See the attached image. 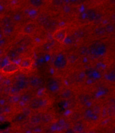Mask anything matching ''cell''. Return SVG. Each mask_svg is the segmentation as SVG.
I'll list each match as a JSON object with an SVG mask.
<instances>
[{
  "label": "cell",
  "mask_w": 115,
  "mask_h": 133,
  "mask_svg": "<svg viewBox=\"0 0 115 133\" xmlns=\"http://www.w3.org/2000/svg\"><path fill=\"white\" fill-rule=\"evenodd\" d=\"M28 79L22 77L16 79L9 89V94L11 96H15L21 94L29 87Z\"/></svg>",
  "instance_id": "obj_1"
},
{
  "label": "cell",
  "mask_w": 115,
  "mask_h": 133,
  "mask_svg": "<svg viewBox=\"0 0 115 133\" xmlns=\"http://www.w3.org/2000/svg\"><path fill=\"white\" fill-rule=\"evenodd\" d=\"M90 54L95 57H100L103 56L107 52L106 46L103 43L97 42L90 46Z\"/></svg>",
  "instance_id": "obj_2"
},
{
  "label": "cell",
  "mask_w": 115,
  "mask_h": 133,
  "mask_svg": "<svg viewBox=\"0 0 115 133\" xmlns=\"http://www.w3.org/2000/svg\"><path fill=\"white\" fill-rule=\"evenodd\" d=\"M21 70L19 64L14 62H10L0 69V72L4 75H11Z\"/></svg>",
  "instance_id": "obj_3"
},
{
  "label": "cell",
  "mask_w": 115,
  "mask_h": 133,
  "mask_svg": "<svg viewBox=\"0 0 115 133\" xmlns=\"http://www.w3.org/2000/svg\"><path fill=\"white\" fill-rule=\"evenodd\" d=\"M46 104L45 99L41 97H35L32 98L29 103V108L33 111H38L43 108Z\"/></svg>",
  "instance_id": "obj_4"
},
{
  "label": "cell",
  "mask_w": 115,
  "mask_h": 133,
  "mask_svg": "<svg viewBox=\"0 0 115 133\" xmlns=\"http://www.w3.org/2000/svg\"><path fill=\"white\" fill-rule=\"evenodd\" d=\"M68 59L63 54H59L56 56L54 61L53 66L58 70H62L68 65Z\"/></svg>",
  "instance_id": "obj_5"
},
{
  "label": "cell",
  "mask_w": 115,
  "mask_h": 133,
  "mask_svg": "<svg viewBox=\"0 0 115 133\" xmlns=\"http://www.w3.org/2000/svg\"><path fill=\"white\" fill-rule=\"evenodd\" d=\"M52 38L59 44H63L67 38V30L66 28H59L52 33Z\"/></svg>",
  "instance_id": "obj_6"
},
{
  "label": "cell",
  "mask_w": 115,
  "mask_h": 133,
  "mask_svg": "<svg viewBox=\"0 0 115 133\" xmlns=\"http://www.w3.org/2000/svg\"><path fill=\"white\" fill-rule=\"evenodd\" d=\"M37 23L33 22H29L23 26L21 30V33L25 36H31L37 29Z\"/></svg>",
  "instance_id": "obj_7"
},
{
  "label": "cell",
  "mask_w": 115,
  "mask_h": 133,
  "mask_svg": "<svg viewBox=\"0 0 115 133\" xmlns=\"http://www.w3.org/2000/svg\"><path fill=\"white\" fill-rule=\"evenodd\" d=\"M61 88L60 82L54 78H50L47 81L46 88L51 93H56L60 90Z\"/></svg>",
  "instance_id": "obj_8"
},
{
  "label": "cell",
  "mask_w": 115,
  "mask_h": 133,
  "mask_svg": "<svg viewBox=\"0 0 115 133\" xmlns=\"http://www.w3.org/2000/svg\"><path fill=\"white\" fill-rule=\"evenodd\" d=\"M84 117L87 121L96 122L99 120L100 116L95 113L92 108H87L84 111Z\"/></svg>",
  "instance_id": "obj_9"
},
{
  "label": "cell",
  "mask_w": 115,
  "mask_h": 133,
  "mask_svg": "<svg viewBox=\"0 0 115 133\" xmlns=\"http://www.w3.org/2000/svg\"><path fill=\"white\" fill-rule=\"evenodd\" d=\"M42 114L35 112L29 115V121L30 124L33 126H38L42 124Z\"/></svg>",
  "instance_id": "obj_10"
},
{
  "label": "cell",
  "mask_w": 115,
  "mask_h": 133,
  "mask_svg": "<svg viewBox=\"0 0 115 133\" xmlns=\"http://www.w3.org/2000/svg\"><path fill=\"white\" fill-rule=\"evenodd\" d=\"M33 64V61L31 58L25 57L23 58L20 62L19 66L22 70H29Z\"/></svg>",
  "instance_id": "obj_11"
},
{
  "label": "cell",
  "mask_w": 115,
  "mask_h": 133,
  "mask_svg": "<svg viewBox=\"0 0 115 133\" xmlns=\"http://www.w3.org/2000/svg\"><path fill=\"white\" fill-rule=\"evenodd\" d=\"M30 115L31 114L29 113L28 114L25 111L19 112L15 115L13 121L16 124H21V123L24 122L27 119V118L29 117Z\"/></svg>",
  "instance_id": "obj_12"
},
{
  "label": "cell",
  "mask_w": 115,
  "mask_h": 133,
  "mask_svg": "<svg viewBox=\"0 0 115 133\" xmlns=\"http://www.w3.org/2000/svg\"><path fill=\"white\" fill-rule=\"evenodd\" d=\"M86 75L87 77L93 80H97V79L100 78L101 75L99 72H98L96 69L95 68H89L86 70Z\"/></svg>",
  "instance_id": "obj_13"
},
{
  "label": "cell",
  "mask_w": 115,
  "mask_h": 133,
  "mask_svg": "<svg viewBox=\"0 0 115 133\" xmlns=\"http://www.w3.org/2000/svg\"><path fill=\"white\" fill-rule=\"evenodd\" d=\"M54 119V115L51 112H46L42 114V124L48 125L53 122Z\"/></svg>",
  "instance_id": "obj_14"
},
{
  "label": "cell",
  "mask_w": 115,
  "mask_h": 133,
  "mask_svg": "<svg viewBox=\"0 0 115 133\" xmlns=\"http://www.w3.org/2000/svg\"><path fill=\"white\" fill-rule=\"evenodd\" d=\"M29 85L32 88L36 89L40 87L42 84V79L37 76H32L28 79Z\"/></svg>",
  "instance_id": "obj_15"
},
{
  "label": "cell",
  "mask_w": 115,
  "mask_h": 133,
  "mask_svg": "<svg viewBox=\"0 0 115 133\" xmlns=\"http://www.w3.org/2000/svg\"><path fill=\"white\" fill-rule=\"evenodd\" d=\"M72 128L75 131L76 133H81L85 130V124L81 120L76 121Z\"/></svg>",
  "instance_id": "obj_16"
},
{
  "label": "cell",
  "mask_w": 115,
  "mask_h": 133,
  "mask_svg": "<svg viewBox=\"0 0 115 133\" xmlns=\"http://www.w3.org/2000/svg\"><path fill=\"white\" fill-rule=\"evenodd\" d=\"M50 21V19H49V16L46 14H43L38 16L37 19V23L38 25L45 27L46 25L48 24V22Z\"/></svg>",
  "instance_id": "obj_17"
},
{
  "label": "cell",
  "mask_w": 115,
  "mask_h": 133,
  "mask_svg": "<svg viewBox=\"0 0 115 133\" xmlns=\"http://www.w3.org/2000/svg\"><path fill=\"white\" fill-rule=\"evenodd\" d=\"M32 99V97L31 94H21L19 96V103L22 104H29L31 100Z\"/></svg>",
  "instance_id": "obj_18"
},
{
  "label": "cell",
  "mask_w": 115,
  "mask_h": 133,
  "mask_svg": "<svg viewBox=\"0 0 115 133\" xmlns=\"http://www.w3.org/2000/svg\"><path fill=\"white\" fill-rule=\"evenodd\" d=\"M98 14L93 9H88L86 11V18L89 22H93L98 19Z\"/></svg>",
  "instance_id": "obj_19"
},
{
  "label": "cell",
  "mask_w": 115,
  "mask_h": 133,
  "mask_svg": "<svg viewBox=\"0 0 115 133\" xmlns=\"http://www.w3.org/2000/svg\"><path fill=\"white\" fill-rule=\"evenodd\" d=\"M21 53L19 49H11L8 52V56L11 61H14L20 57Z\"/></svg>",
  "instance_id": "obj_20"
},
{
  "label": "cell",
  "mask_w": 115,
  "mask_h": 133,
  "mask_svg": "<svg viewBox=\"0 0 115 133\" xmlns=\"http://www.w3.org/2000/svg\"><path fill=\"white\" fill-rule=\"evenodd\" d=\"M45 0H29V4L34 8H40L43 6Z\"/></svg>",
  "instance_id": "obj_21"
},
{
  "label": "cell",
  "mask_w": 115,
  "mask_h": 133,
  "mask_svg": "<svg viewBox=\"0 0 115 133\" xmlns=\"http://www.w3.org/2000/svg\"><path fill=\"white\" fill-rule=\"evenodd\" d=\"M1 22L3 28L12 26V20L11 18L8 17V16H5V17L3 18Z\"/></svg>",
  "instance_id": "obj_22"
},
{
  "label": "cell",
  "mask_w": 115,
  "mask_h": 133,
  "mask_svg": "<svg viewBox=\"0 0 115 133\" xmlns=\"http://www.w3.org/2000/svg\"><path fill=\"white\" fill-rule=\"evenodd\" d=\"M78 52L81 56H86L90 54V49L86 46H83L80 47L78 49Z\"/></svg>",
  "instance_id": "obj_23"
},
{
  "label": "cell",
  "mask_w": 115,
  "mask_h": 133,
  "mask_svg": "<svg viewBox=\"0 0 115 133\" xmlns=\"http://www.w3.org/2000/svg\"><path fill=\"white\" fill-rule=\"evenodd\" d=\"M94 32L95 35L98 36H100V37H102V36H104L107 34L106 29H105V27L103 26H98V27L95 29Z\"/></svg>",
  "instance_id": "obj_24"
},
{
  "label": "cell",
  "mask_w": 115,
  "mask_h": 133,
  "mask_svg": "<svg viewBox=\"0 0 115 133\" xmlns=\"http://www.w3.org/2000/svg\"><path fill=\"white\" fill-rule=\"evenodd\" d=\"M78 99H79L80 103H81L82 104H85L87 103V102H89L90 101L91 98L89 95L83 94L80 96Z\"/></svg>",
  "instance_id": "obj_25"
},
{
  "label": "cell",
  "mask_w": 115,
  "mask_h": 133,
  "mask_svg": "<svg viewBox=\"0 0 115 133\" xmlns=\"http://www.w3.org/2000/svg\"><path fill=\"white\" fill-rule=\"evenodd\" d=\"M104 27L107 33H108V34H111V33L115 32V26L113 24H108L106 26H104Z\"/></svg>",
  "instance_id": "obj_26"
},
{
  "label": "cell",
  "mask_w": 115,
  "mask_h": 133,
  "mask_svg": "<svg viewBox=\"0 0 115 133\" xmlns=\"http://www.w3.org/2000/svg\"><path fill=\"white\" fill-rule=\"evenodd\" d=\"M107 114L110 117L115 116V104H112L107 109Z\"/></svg>",
  "instance_id": "obj_27"
},
{
  "label": "cell",
  "mask_w": 115,
  "mask_h": 133,
  "mask_svg": "<svg viewBox=\"0 0 115 133\" xmlns=\"http://www.w3.org/2000/svg\"><path fill=\"white\" fill-rule=\"evenodd\" d=\"M64 3L67 5H78L84 1V0H63Z\"/></svg>",
  "instance_id": "obj_28"
},
{
  "label": "cell",
  "mask_w": 115,
  "mask_h": 133,
  "mask_svg": "<svg viewBox=\"0 0 115 133\" xmlns=\"http://www.w3.org/2000/svg\"><path fill=\"white\" fill-rule=\"evenodd\" d=\"M107 78L111 82H115V71H112L107 75Z\"/></svg>",
  "instance_id": "obj_29"
},
{
  "label": "cell",
  "mask_w": 115,
  "mask_h": 133,
  "mask_svg": "<svg viewBox=\"0 0 115 133\" xmlns=\"http://www.w3.org/2000/svg\"><path fill=\"white\" fill-rule=\"evenodd\" d=\"M55 25H56L55 22L52 21H51V20H50V21L48 22V24L46 25V26H45L44 28L46 29H47V30H50V29L53 28V27Z\"/></svg>",
  "instance_id": "obj_30"
},
{
  "label": "cell",
  "mask_w": 115,
  "mask_h": 133,
  "mask_svg": "<svg viewBox=\"0 0 115 133\" xmlns=\"http://www.w3.org/2000/svg\"><path fill=\"white\" fill-rule=\"evenodd\" d=\"M72 91L71 90H65L63 92L62 96H63L64 99H68L72 96Z\"/></svg>",
  "instance_id": "obj_31"
},
{
  "label": "cell",
  "mask_w": 115,
  "mask_h": 133,
  "mask_svg": "<svg viewBox=\"0 0 115 133\" xmlns=\"http://www.w3.org/2000/svg\"><path fill=\"white\" fill-rule=\"evenodd\" d=\"M52 44H53V43L51 42H48L47 43H46L45 45H44V49L46 51H50V50L52 49L51 48L52 47Z\"/></svg>",
  "instance_id": "obj_32"
},
{
  "label": "cell",
  "mask_w": 115,
  "mask_h": 133,
  "mask_svg": "<svg viewBox=\"0 0 115 133\" xmlns=\"http://www.w3.org/2000/svg\"><path fill=\"white\" fill-rule=\"evenodd\" d=\"M52 4L57 6H60L63 5L64 3L63 0H52Z\"/></svg>",
  "instance_id": "obj_33"
},
{
  "label": "cell",
  "mask_w": 115,
  "mask_h": 133,
  "mask_svg": "<svg viewBox=\"0 0 115 133\" xmlns=\"http://www.w3.org/2000/svg\"><path fill=\"white\" fill-rule=\"evenodd\" d=\"M63 133H76L72 128H68L64 130Z\"/></svg>",
  "instance_id": "obj_34"
},
{
  "label": "cell",
  "mask_w": 115,
  "mask_h": 133,
  "mask_svg": "<svg viewBox=\"0 0 115 133\" xmlns=\"http://www.w3.org/2000/svg\"><path fill=\"white\" fill-rule=\"evenodd\" d=\"M4 114H5L4 107H3V105H0V115H2Z\"/></svg>",
  "instance_id": "obj_35"
},
{
  "label": "cell",
  "mask_w": 115,
  "mask_h": 133,
  "mask_svg": "<svg viewBox=\"0 0 115 133\" xmlns=\"http://www.w3.org/2000/svg\"><path fill=\"white\" fill-rule=\"evenodd\" d=\"M111 19H112V21L114 23H115V13H114V14H113L112 15Z\"/></svg>",
  "instance_id": "obj_36"
},
{
  "label": "cell",
  "mask_w": 115,
  "mask_h": 133,
  "mask_svg": "<svg viewBox=\"0 0 115 133\" xmlns=\"http://www.w3.org/2000/svg\"><path fill=\"white\" fill-rule=\"evenodd\" d=\"M109 1L111 4H113V5H115V0H109Z\"/></svg>",
  "instance_id": "obj_37"
},
{
  "label": "cell",
  "mask_w": 115,
  "mask_h": 133,
  "mask_svg": "<svg viewBox=\"0 0 115 133\" xmlns=\"http://www.w3.org/2000/svg\"><path fill=\"white\" fill-rule=\"evenodd\" d=\"M112 104H115V97L112 99Z\"/></svg>",
  "instance_id": "obj_38"
},
{
  "label": "cell",
  "mask_w": 115,
  "mask_h": 133,
  "mask_svg": "<svg viewBox=\"0 0 115 133\" xmlns=\"http://www.w3.org/2000/svg\"><path fill=\"white\" fill-rule=\"evenodd\" d=\"M2 85H0V93H1V92L2 91Z\"/></svg>",
  "instance_id": "obj_39"
},
{
  "label": "cell",
  "mask_w": 115,
  "mask_h": 133,
  "mask_svg": "<svg viewBox=\"0 0 115 133\" xmlns=\"http://www.w3.org/2000/svg\"><path fill=\"white\" fill-rule=\"evenodd\" d=\"M46 133H56V132H53V131H50V132H46Z\"/></svg>",
  "instance_id": "obj_40"
},
{
  "label": "cell",
  "mask_w": 115,
  "mask_h": 133,
  "mask_svg": "<svg viewBox=\"0 0 115 133\" xmlns=\"http://www.w3.org/2000/svg\"><path fill=\"white\" fill-rule=\"evenodd\" d=\"M113 133H115V128L113 129Z\"/></svg>",
  "instance_id": "obj_41"
},
{
  "label": "cell",
  "mask_w": 115,
  "mask_h": 133,
  "mask_svg": "<svg viewBox=\"0 0 115 133\" xmlns=\"http://www.w3.org/2000/svg\"><path fill=\"white\" fill-rule=\"evenodd\" d=\"M113 24H114V26H115V23H113Z\"/></svg>",
  "instance_id": "obj_42"
},
{
  "label": "cell",
  "mask_w": 115,
  "mask_h": 133,
  "mask_svg": "<svg viewBox=\"0 0 115 133\" xmlns=\"http://www.w3.org/2000/svg\"><path fill=\"white\" fill-rule=\"evenodd\" d=\"M0 31H1V30H0Z\"/></svg>",
  "instance_id": "obj_43"
}]
</instances>
